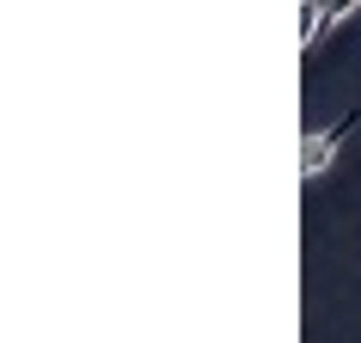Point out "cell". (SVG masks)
Instances as JSON below:
<instances>
[{"label": "cell", "mask_w": 361, "mask_h": 343, "mask_svg": "<svg viewBox=\"0 0 361 343\" xmlns=\"http://www.w3.org/2000/svg\"><path fill=\"white\" fill-rule=\"evenodd\" d=\"M355 123H361L355 111H343L337 123H324V129L306 135V148H300V178H324V172H331V160L343 153V141H349V129H355Z\"/></svg>", "instance_id": "obj_1"}, {"label": "cell", "mask_w": 361, "mask_h": 343, "mask_svg": "<svg viewBox=\"0 0 361 343\" xmlns=\"http://www.w3.org/2000/svg\"><path fill=\"white\" fill-rule=\"evenodd\" d=\"M306 6H312V13H319V19H324V31H331V25H343V19H349V13H355L361 0H306Z\"/></svg>", "instance_id": "obj_2"}]
</instances>
